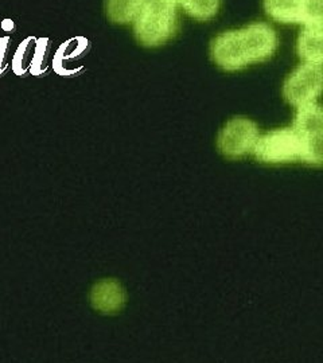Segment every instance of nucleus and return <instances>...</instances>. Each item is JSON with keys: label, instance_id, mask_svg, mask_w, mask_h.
Masks as SVG:
<instances>
[{"label": "nucleus", "instance_id": "1", "mask_svg": "<svg viewBox=\"0 0 323 363\" xmlns=\"http://www.w3.org/2000/svg\"><path fill=\"white\" fill-rule=\"evenodd\" d=\"M175 0H143L133 23V33L139 43L147 48L165 45L177 30Z\"/></svg>", "mask_w": 323, "mask_h": 363}, {"label": "nucleus", "instance_id": "2", "mask_svg": "<svg viewBox=\"0 0 323 363\" xmlns=\"http://www.w3.org/2000/svg\"><path fill=\"white\" fill-rule=\"evenodd\" d=\"M252 154L265 164H285L302 162L303 142L292 128H280L258 136Z\"/></svg>", "mask_w": 323, "mask_h": 363}, {"label": "nucleus", "instance_id": "3", "mask_svg": "<svg viewBox=\"0 0 323 363\" xmlns=\"http://www.w3.org/2000/svg\"><path fill=\"white\" fill-rule=\"evenodd\" d=\"M292 130L303 142L302 162L312 166L323 163V112L317 101L297 106Z\"/></svg>", "mask_w": 323, "mask_h": 363}, {"label": "nucleus", "instance_id": "4", "mask_svg": "<svg viewBox=\"0 0 323 363\" xmlns=\"http://www.w3.org/2000/svg\"><path fill=\"white\" fill-rule=\"evenodd\" d=\"M322 64L303 62L285 78L283 96L292 106L314 103L322 93Z\"/></svg>", "mask_w": 323, "mask_h": 363}, {"label": "nucleus", "instance_id": "5", "mask_svg": "<svg viewBox=\"0 0 323 363\" xmlns=\"http://www.w3.org/2000/svg\"><path fill=\"white\" fill-rule=\"evenodd\" d=\"M258 136L260 132L255 121L246 117H234L220 130L217 147L225 157L236 160L252 152Z\"/></svg>", "mask_w": 323, "mask_h": 363}, {"label": "nucleus", "instance_id": "6", "mask_svg": "<svg viewBox=\"0 0 323 363\" xmlns=\"http://www.w3.org/2000/svg\"><path fill=\"white\" fill-rule=\"evenodd\" d=\"M237 34L248 66L270 60L278 49V34L264 22L251 23L237 30Z\"/></svg>", "mask_w": 323, "mask_h": 363}, {"label": "nucleus", "instance_id": "7", "mask_svg": "<svg viewBox=\"0 0 323 363\" xmlns=\"http://www.w3.org/2000/svg\"><path fill=\"white\" fill-rule=\"evenodd\" d=\"M210 55L216 65L226 72H237L248 66L241 52L237 30L221 33L213 39L210 45Z\"/></svg>", "mask_w": 323, "mask_h": 363}, {"label": "nucleus", "instance_id": "8", "mask_svg": "<svg viewBox=\"0 0 323 363\" xmlns=\"http://www.w3.org/2000/svg\"><path fill=\"white\" fill-rule=\"evenodd\" d=\"M127 300V295L121 284L114 279H105L93 286L91 303L96 311L102 313H116Z\"/></svg>", "mask_w": 323, "mask_h": 363}, {"label": "nucleus", "instance_id": "9", "mask_svg": "<svg viewBox=\"0 0 323 363\" xmlns=\"http://www.w3.org/2000/svg\"><path fill=\"white\" fill-rule=\"evenodd\" d=\"M89 42L84 38H75L64 43L54 57V70L62 77H76L84 67L76 65L80 58L88 52Z\"/></svg>", "mask_w": 323, "mask_h": 363}, {"label": "nucleus", "instance_id": "10", "mask_svg": "<svg viewBox=\"0 0 323 363\" xmlns=\"http://www.w3.org/2000/svg\"><path fill=\"white\" fill-rule=\"evenodd\" d=\"M297 50L303 62L323 64V26H303Z\"/></svg>", "mask_w": 323, "mask_h": 363}, {"label": "nucleus", "instance_id": "11", "mask_svg": "<svg viewBox=\"0 0 323 363\" xmlns=\"http://www.w3.org/2000/svg\"><path fill=\"white\" fill-rule=\"evenodd\" d=\"M305 0H264L267 15L285 25H303Z\"/></svg>", "mask_w": 323, "mask_h": 363}, {"label": "nucleus", "instance_id": "12", "mask_svg": "<svg viewBox=\"0 0 323 363\" xmlns=\"http://www.w3.org/2000/svg\"><path fill=\"white\" fill-rule=\"evenodd\" d=\"M142 3L143 0H106V16L116 25H128L135 21Z\"/></svg>", "mask_w": 323, "mask_h": 363}, {"label": "nucleus", "instance_id": "13", "mask_svg": "<svg viewBox=\"0 0 323 363\" xmlns=\"http://www.w3.org/2000/svg\"><path fill=\"white\" fill-rule=\"evenodd\" d=\"M37 40L34 38H27L19 45L16 52H13V73L18 77H27L30 76L31 66L34 61Z\"/></svg>", "mask_w": 323, "mask_h": 363}, {"label": "nucleus", "instance_id": "14", "mask_svg": "<svg viewBox=\"0 0 323 363\" xmlns=\"http://www.w3.org/2000/svg\"><path fill=\"white\" fill-rule=\"evenodd\" d=\"M221 0H185L181 6L183 11L197 21H209L220 10Z\"/></svg>", "mask_w": 323, "mask_h": 363}, {"label": "nucleus", "instance_id": "15", "mask_svg": "<svg viewBox=\"0 0 323 363\" xmlns=\"http://www.w3.org/2000/svg\"><path fill=\"white\" fill-rule=\"evenodd\" d=\"M50 40L43 38L39 39L35 46V54H34V61L31 66L30 74L35 77H43L48 74L50 65H49V55H50Z\"/></svg>", "mask_w": 323, "mask_h": 363}, {"label": "nucleus", "instance_id": "16", "mask_svg": "<svg viewBox=\"0 0 323 363\" xmlns=\"http://www.w3.org/2000/svg\"><path fill=\"white\" fill-rule=\"evenodd\" d=\"M302 26H323V0H305Z\"/></svg>", "mask_w": 323, "mask_h": 363}, {"label": "nucleus", "instance_id": "17", "mask_svg": "<svg viewBox=\"0 0 323 363\" xmlns=\"http://www.w3.org/2000/svg\"><path fill=\"white\" fill-rule=\"evenodd\" d=\"M13 40L10 37L0 38V78L4 77L13 65Z\"/></svg>", "mask_w": 323, "mask_h": 363}, {"label": "nucleus", "instance_id": "18", "mask_svg": "<svg viewBox=\"0 0 323 363\" xmlns=\"http://www.w3.org/2000/svg\"><path fill=\"white\" fill-rule=\"evenodd\" d=\"M1 28L6 33H13V30H15V23H13V21H10V19H6V21L1 22Z\"/></svg>", "mask_w": 323, "mask_h": 363}, {"label": "nucleus", "instance_id": "19", "mask_svg": "<svg viewBox=\"0 0 323 363\" xmlns=\"http://www.w3.org/2000/svg\"><path fill=\"white\" fill-rule=\"evenodd\" d=\"M175 1H177V4H178V6H180V4H181L182 1H185V0H175Z\"/></svg>", "mask_w": 323, "mask_h": 363}]
</instances>
